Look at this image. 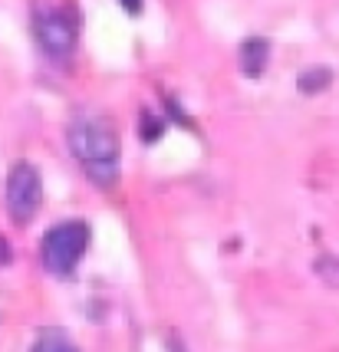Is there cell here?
Wrapping results in <instances>:
<instances>
[{
	"label": "cell",
	"instance_id": "1",
	"mask_svg": "<svg viewBox=\"0 0 339 352\" xmlns=\"http://www.w3.org/2000/svg\"><path fill=\"white\" fill-rule=\"evenodd\" d=\"M66 145L76 158L83 175L96 188H112L122 175V145L119 132L106 112L99 109H79L66 125Z\"/></svg>",
	"mask_w": 339,
	"mask_h": 352
},
{
	"label": "cell",
	"instance_id": "2",
	"mask_svg": "<svg viewBox=\"0 0 339 352\" xmlns=\"http://www.w3.org/2000/svg\"><path fill=\"white\" fill-rule=\"evenodd\" d=\"M89 241H93V230L86 221H60L43 234V244H40V257H43V267L47 274H53L56 280H66L73 276V270L79 267V261L86 257L89 250Z\"/></svg>",
	"mask_w": 339,
	"mask_h": 352
},
{
	"label": "cell",
	"instance_id": "3",
	"mask_svg": "<svg viewBox=\"0 0 339 352\" xmlns=\"http://www.w3.org/2000/svg\"><path fill=\"white\" fill-rule=\"evenodd\" d=\"M33 36H36V46L43 50V56L53 60L56 66H69L76 56L79 27L60 7H40L33 14Z\"/></svg>",
	"mask_w": 339,
	"mask_h": 352
},
{
	"label": "cell",
	"instance_id": "4",
	"mask_svg": "<svg viewBox=\"0 0 339 352\" xmlns=\"http://www.w3.org/2000/svg\"><path fill=\"white\" fill-rule=\"evenodd\" d=\"M3 204L14 224H30L43 208V178L40 168L30 162H17L10 175H7V188H3Z\"/></svg>",
	"mask_w": 339,
	"mask_h": 352
},
{
	"label": "cell",
	"instance_id": "5",
	"mask_svg": "<svg viewBox=\"0 0 339 352\" xmlns=\"http://www.w3.org/2000/svg\"><path fill=\"white\" fill-rule=\"evenodd\" d=\"M267 63H270V43L263 36H247L241 50H237V66L247 79H257L267 73Z\"/></svg>",
	"mask_w": 339,
	"mask_h": 352
},
{
	"label": "cell",
	"instance_id": "6",
	"mask_svg": "<svg viewBox=\"0 0 339 352\" xmlns=\"http://www.w3.org/2000/svg\"><path fill=\"white\" fill-rule=\"evenodd\" d=\"M333 69L329 66H309V69H303L300 76H296V89L303 92V96H316V92H323L333 86Z\"/></svg>",
	"mask_w": 339,
	"mask_h": 352
},
{
	"label": "cell",
	"instance_id": "7",
	"mask_svg": "<svg viewBox=\"0 0 339 352\" xmlns=\"http://www.w3.org/2000/svg\"><path fill=\"white\" fill-rule=\"evenodd\" d=\"M33 352H79V349L69 342V339H66V333H63V329L50 326V329H43V333L36 336Z\"/></svg>",
	"mask_w": 339,
	"mask_h": 352
},
{
	"label": "cell",
	"instance_id": "8",
	"mask_svg": "<svg viewBox=\"0 0 339 352\" xmlns=\"http://www.w3.org/2000/svg\"><path fill=\"white\" fill-rule=\"evenodd\" d=\"M162 132H165V122H162L155 112H142V138L152 145V142L162 138Z\"/></svg>",
	"mask_w": 339,
	"mask_h": 352
},
{
	"label": "cell",
	"instance_id": "9",
	"mask_svg": "<svg viewBox=\"0 0 339 352\" xmlns=\"http://www.w3.org/2000/svg\"><path fill=\"white\" fill-rule=\"evenodd\" d=\"M119 7H122L125 14L139 16V14H142V7H145V0H119Z\"/></svg>",
	"mask_w": 339,
	"mask_h": 352
},
{
	"label": "cell",
	"instance_id": "10",
	"mask_svg": "<svg viewBox=\"0 0 339 352\" xmlns=\"http://www.w3.org/2000/svg\"><path fill=\"white\" fill-rule=\"evenodd\" d=\"M7 261H10V250H7V244L0 241V263H7Z\"/></svg>",
	"mask_w": 339,
	"mask_h": 352
}]
</instances>
